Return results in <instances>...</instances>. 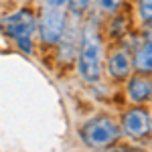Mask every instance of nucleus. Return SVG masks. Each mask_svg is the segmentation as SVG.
Listing matches in <instances>:
<instances>
[{
    "mask_svg": "<svg viewBox=\"0 0 152 152\" xmlns=\"http://www.w3.org/2000/svg\"><path fill=\"white\" fill-rule=\"evenodd\" d=\"M77 47V75L85 83H97L104 69V41L95 20L83 26Z\"/></svg>",
    "mask_w": 152,
    "mask_h": 152,
    "instance_id": "nucleus-1",
    "label": "nucleus"
},
{
    "mask_svg": "<svg viewBox=\"0 0 152 152\" xmlns=\"http://www.w3.org/2000/svg\"><path fill=\"white\" fill-rule=\"evenodd\" d=\"M0 31L10 39L23 53L31 55L35 49V33H37V16L26 8L14 10L12 14L0 20Z\"/></svg>",
    "mask_w": 152,
    "mask_h": 152,
    "instance_id": "nucleus-2",
    "label": "nucleus"
},
{
    "mask_svg": "<svg viewBox=\"0 0 152 152\" xmlns=\"http://www.w3.org/2000/svg\"><path fill=\"white\" fill-rule=\"evenodd\" d=\"M122 136V130L114 118L110 116H95L83 122L79 128V138L87 148L94 150H105L114 146Z\"/></svg>",
    "mask_w": 152,
    "mask_h": 152,
    "instance_id": "nucleus-3",
    "label": "nucleus"
},
{
    "mask_svg": "<svg viewBox=\"0 0 152 152\" xmlns=\"http://www.w3.org/2000/svg\"><path fill=\"white\" fill-rule=\"evenodd\" d=\"M67 26V12L59 6H45L37 18V33L39 41L47 47H55L65 35Z\"/></svg>",
    "mask_w": 152,
    "mask_h": 152,
    "instance_id": "nucleus-4",
    "label": "nucleus"
},
{
    "mask_svg": "<svg viewBox=\"0 0 152 152\" xmlns=\"http://www.w3.org/2000/svg\"><path fill=\"white\" fill-rule=\"evenodd\" d=\"M118 124L122 134L132 140H146L152 134V116L140 104H132V107L124 110Z\"/></svg>",
    "mask_w": 152,
    "mask_h": 152,
    "instance_id": "nucleus-5",
    "label": "nucleus"
},
{
    "mask_svg": "<svg viewBox=\"0 0 152 152\" xmlns=\"http://www.w3.org/2000/svg\"><path fill=\"white\" fill-rule=\"evenodd\" d=\"M105 71L114 81H126L132 75V53L122 45H114L105 57Z\"/></svg>",
    "mask_w": 152,
    "mask_h": 152,
    "instance_id": "nucleus-6",
    "label": "nucleus"
},
{
    "mask_svg": "<svg viewBox=\"0 0 152 152\" xmlns=\"http://www.w3.org/2000/svg\"><path fill=\"white\" fill-rule=\"evenodd\" d=\"M132 69L136 73L152 75V31H146L132 49Z\"/></svg>",
    "mask_w": 152,
    "mask_h": 152,
    "instance_id": "nucleus-7",
    "label": "nucleus"
},
{
    "mask_svg": "<svg viewBox=\"0 0 152 152\" xmlns=\"http://www.w3.org/2000/svg\"><path fill=\"white\" fill-rule=\"evenodd\" d=\"M126 97L132 104H146L152 99V77L150 75H130L126 79Z\"/></svg>",
    "mask_w": 152,
    "mask_h": 152,
    "instance_id": "nucleus-8",
    "label": "nucleus"
},
{
    "mask_svg": "<svg viewBox=\"0 0 152 152\" xmlns=\"http://www.w3.org/2000/svg\"><path fill=\"white\" fill-rule=\"evenodd\" d=\"M136 14L146 31H152V0H136Z\"/></svg>",
    "mask_w": 152,
    "mask_h": 152,
    "instance_id": "nucleus-9",
    "label": "nucleus"
},
{
    "mask_svg": "<svg viewBox=\"0 0 152 152\" xmlns=\"http://www.w3.org/2000/svg\"><path fill=\"white\" fill-rule=\"evenodd\" d=\"M124 6V0H95V10L99 16H114L122 10Z\"/></svg>",
    "mask_w": 152,
    "mask_h": 152,
    "instance_id": "nucleus-10",
    "label": "nucleus"
},
{
    "mask_svg": "<svg viewBox=\"0 0 152 152\" xmlns=\"http://www.w3.org/2000/svg\"><path fill=\"white\" fill-rule=\"evenodd\" d=\"M94 0H67V4H69L71 12L75 14V16H79V14H83V12L89 8V4H91Z\"/></svg>",
    "mask_w": 152,
    "mask_h": 152,
    "instance_id": "nucleus-11",
    "label": "nucleus"
},
{
    "mask_svg": "<svg viewBox=\"0 0 152 152\" xmlns=\"http://www.w3.org/2000/svg\"><path fill=\"white\" fill-rule=\"evenodd\" d=\"M105 152H144V150L136 148V146H110V148H105Z\"/></svg>",
    "mask_w": 152,
    "mask_h": 152,
    "instance_id": "nucleus-12",
    "label": "nucleus"
},
{
    "mask_svg": "<svg viewBox=\"0 0 152 152\" xmlns=\"http://www.w3.org/2000/svg\"><path fill=\"white\" fill-rule=\"evenodd\" d=\"M45 4L47 6H59V8H63L67 4V0H45Z\"/></svg>",
    "mask_w": 152,
    "mask_h": 152,
    "instance_id": "nucleus-13",
    "label": "nucleus"
}]
</instances>
